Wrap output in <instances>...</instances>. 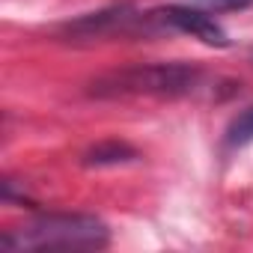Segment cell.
Returning <instances> with one entry per match:
<instances>
[{"instance_id":"5","label":"cell","mask_w":253,"mask_h":253,"mask_svg":"<svg viewBox=\"0 0 253 253\" xmlns=\"http://www.w3.org/2000/svg\"><path fill=\"white\" fill-rule=\"evenodd\" d=\"M119 155H134L131 149H125V146H110V152H107V146H98L92 155H89V164H116V161H128V158H119Z\"/></svg>"},{"instance_id":"4","label":"cell","mask_w":253,"mask_h":253,"mask_svg":"<svg viewBox=\"0 0 253 253\" xmlns=\"http://www.w3.org/2000/svg\"><path fill=\"white\" fill-rule=\"evenodd\" d=\"M250 140H253V104L241 116H235V122L229 125V131H226V143L229 146H244Z\"/></svg>"},{"instance_id":"1","label":"cell","mask_w":253,"mask_h":253,"mask_svg":"<svg viewBox=\"0 0 253 253\" xmlns=\"http://www.w3.org/2000/svg\"><path fill=\"white\" fill-rule=\"evenodd\" d=\"M110 229L92 214H42L0 238L3 250H98L107 247Z\"/></svg>"},{"instance_id":"3","label":"cell","mask_w":253,"mask_h":253,"mask_svg":"<svg viewBox=\"0 0 253 253\" xmlns=\"http://www.w3.org/2000/svg\"><path fill=\"white\" fill-rule=\"evenodd\" d=\"M149 18L155 24L173 27L179 33H191L194 39H200L206 45H214V48H226L229 45L226 30L214 21V15L209 9H197V6H167V9L152 12Z\"/></svg>"},{"instance_id":"2","label":"cell","mask_w":253,"mask_h":253,"mask_svg":"<svg viewBox=\"0 0 253 253\" xmlns=\"http://www.w3.org/2000/svg\"><path fill=\"white\" fill-rule=\"evenodd\" d=\"M200 84V69L182 63H155V66H131L122 72H110L92 84V95L116 98V95H185Z\"/></svg>"},{"instance_id":"6","label":"cell","mask_w":253,"mask_h":253,"mask_svg":"<svg viewBox=\"0 0 253 253\" xmlns=\"http://www.w3.org/2000/svg\"><path fill=\"white\" fill-rule=\"evenodd\" d=\"M206 3V9H241V6H250L253 0H200Z\"/></svg>"}]
</instances>
